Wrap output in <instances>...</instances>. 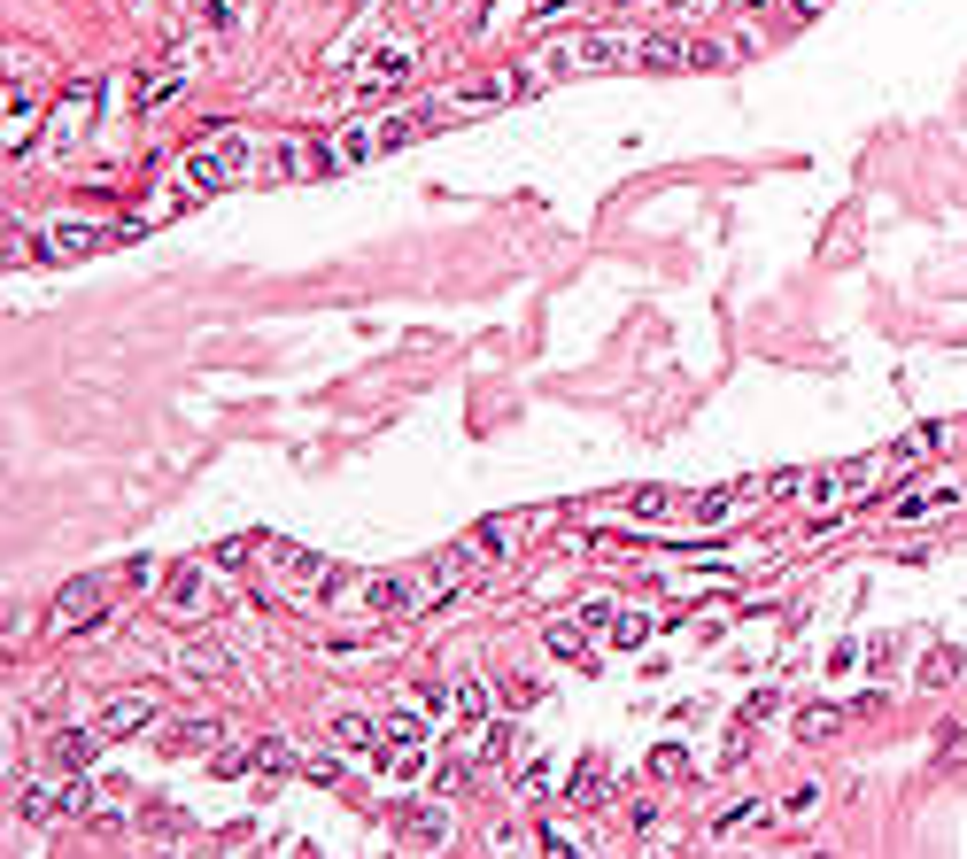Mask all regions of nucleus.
Listing matches in <instances>:
<instances>
[{"label": "nucleus", "instance_id": "obj_15", "mask_svg": "<svg viewBox=\"0 0 967 859\" xmlns=\"http://www.w3.org/2000/svg\"><path fill=\"white\" fill-rule=\"evenodd\" d=\"M511 519H480V527H472V550H480V558H503V550H511Z\"/></svg>", "mask_w": 967, "mask_h": 859}, {"label": "nucleus", "instance_id": "obj_20", "mask_svg": "<svg viewBox=\"0 0 967 859\" xmlns=\"http://www.w3.org/2000/svg\"><path fill=\"white\" fill-rule=\"evenodd\" d=\"M372 736H380V728H372L364 712H341V720H333V743H372Z\"/></svg>", "mask_w": 967, "mask_h": 859}, {"label": "nucleus", "instance_id": "obj_18", "mask_svg": "<svg viewBox=\"0 0 967 859\" xmlns=\"http://www.w3.org/2000/svg\"><path fill=\"white\" fill-rule=\"evenodd\" d=\"M480 759H488V767H511V759H519V728H511V720H503V728H488Z\"/></svg>", "mask_w": 967, "mask_h": 859}, {"label": "nucleus", "instance_id": "obj_14", "mask_svg": "<svg viewBox=\"0 0 967 859\" xmlns=\"http://www.w3.org/2000/svg\"><path fill=\"white\" fill-rule=\"evenodd\" d=\"M465 581H472V550H441L434 558V589L449 596V589H465Z\"/></svg>", "mask_w": 967, "mask_h": 859}, {"label": "nucleus", "instance_id": "obj_17", "mask_svg": "<svg viewBox=\"0 0 967 859\" xmlns=\"http://www.w3.org/2000/svg\"><path fill=\"white\" fill-rule=\"evenodd\" d=\"M836 728H844V712H836V705H813V712H797V736H805V743L836 736Z\"/></svg>", "mask_w": 967, "mask_h": 859}, {"label": "nucleus", "instance_id": "obj_19", "mask_svg": "<svg viewBox=\"0 0 967 859\" xmlns=\"http://www.w3.org/2000/svg\"><path fill=\"white\" fill-rule=\"evenodd\" d=\"M178 86H186V70H178V62H163V70H155V86H140V109H163Z\"/></svg>", "mask_w": 967, "mask_h": 859}, {"label": "nucleus", "instance_id": "obj_5", "mask_svg": "<svg viewBox=\"0 0 967 859\" xmlns=\"http://www.w3.org/2000/svg\"><path fill=\"white\" fill-rule=\"evenodd\" d=\"M93 728H101L109 743H117V736H140V728H155V705H147V697H109Z\"/></svg>", "mask_w": 967, "mask_h": 859}, {"label": "nucleus", "instance_id": "obj_16", "mask_svg": "<svg viewBox=\"0 0 967 859\" xmlns=\"http://www.w3.org/2000/svg\"><path fill=\"white\" fill-rule=\"evenodd\" d=\"M418 736H426V705L418 712H387L380 720V743H418Z\"/></svg>", "mask_w": 967, "mask_h": 859}, {"label": "nucleus", "instance_id": "obj_6", "mask_svg": "<svg viewBox=\"0 0 967 859\" xmlns=\"http://www.w3.org/2000/svg\"><path fill=\"white\" fill-rule=\"evenodd\" d=\"M411 78V47H380V55L364 62V78H356V93L372 101V93H387V86H403Z\"/></svg>", "mask_w": 967, "mask_h": 859}, {"label": "nucleus", "instance_id": "obj_4", "mask_svg": "<svg viewBox=\"0 0 967 859\" xmlns=\"http://www.w3.org/2000/svg\"><path fill=\"white\" fill-rule=\"evenodd\" d=\"M101 743H109V736H101V728H62V736L47 743V767H55V774H86V767H93V751H101Z\"/></svg>", "mask_w": 967, "mask_h": 859}, {"label": "nucleus", "instance_id": "obj_10", "mask_svg": "<svg viewBox=\"0 0 967 859\" xmlns=\"http://www.w3.org/2000/svg\"><path fill=\"white\" fill-rule=\"evenodd\" d=\"M681 62H689V39H674V31L635 39V70H681Z\"/></svg>", "mask_w": 967, "mask_h": 859}, {"label": "nucleus", "instance_id": "obj_21", "mask_svg": "<svg viewBox=\"0 0 967 859\" xmlns=\"http://www.w3.org/2000/svg\"><path fill=\"white\" fill-rule=\"evenodd\" d=\"M751 821H766V805H759V798H743V805H728V813H720V836H735V829H751Z\"/></svg>", "mask_w": 967, "mask_h": 859}, {"label": "nucleus", "instance_id": "obj_9", "mask_svg": "<svg viewBox=\"0 0 967 859\" xmlns=\"http://www.w3.org/2000/svg\"><path fill=\"white\" fill-rule=\"evenodd\" d=\"M619 511H627V519H650V527H658V519L689 511V496H674V488H627V496H619Z\"/></svg>", "mask_w": 967, "mask_h": 859}, {"label": "nucleus", "instance_id": "obj_3", "mask_svg": "<svg viewBox=\"0 0 967 859\" xmlns=\"http://www.w3.org/2000/svg\"><path fill=\"white\" fill-rule=\"evenodd\" d=\"M93 109H101V86H93V78H78V86L55 101V124H47V132H55V140H78V132L93 124Z\"/></svg>", "mask_w": 967, "mask_h": 859}, {"label": "nucleus", "instance_id": "obj_13", "mask_svg": "<svg viewBox=\"0 0 967 859\" xmlns=\"http://www.w3.org/2000/svg\"><path fill=\"white\" fill-rule=\"evenodd\" d=\"M364 596H372V612H387V620H395V612H411V581H395V573H380Z\"/></svg>", "mask_w": 967, "mask_h": 859}, {"label": "nucleus", "instance_id": "obj_26", "mask_svg": "<svg viewBox=\"0 0 967 859\" xmlns=\"http://www.w3.org/2000/svg\"><path fill=\"white\" fill-rule=\"evenodd\" d=\"M519 790H527V798H542V790H550V767H542V759H527V767H519Z\"/></svg>", "mask_w": 967, "mask_h": 859}, {"label": "nucleus", "instance_id": "obj_12", "mask_svg": "<svg viewBox=\"0 0 967 859\" xmlns=\"http://www.w3.org/2000/svg\"><path fill=\"white\" fill-rule=\"evenodd\" d=\"M101 225H47V256H86V248H101Z\"/></svg>", "mask_w": 967, "mask_h": 859}, {"label": "nucleus", "instance_id": "obj_11", "mask_svg": "<svg viewBox=\"0 0 967 859\" xmlns=\"http://www.w3.org/2000/svg\"><path fill=\"white\" fill-rule=\"evenodd\" d=\"M178 674H186V682H225V651H217V643H186V651H178Z\"/></svg>", "mask_w": 967, "mask_h": 859}, {"label": "nucleus", "instance_id": "obj_2", "mask_svg": "<svg viewBox=\"0 0 967 859\" xmlns=\"http://www.w3.org/2000/svg\"><path fill=\"white\" fill-rule=\"evenodd\" d=\"M93 620H101V581H70V589H55V604H47V627H62V635H86Z\"/></svg>", "mask_w": 967, "mask_h": 859}, {"label": "nucleus", "instance_id": "obj_24", "mask_svg": "<svg viewBox=\"0 0 967 859\" xmlns=\"http://www.w3.org/2000/svg\"><path fill=\"white\" fill-rule=\"evenodd\" d=\"M612 635H619V643H627V651H635V643H650V620H643V612H627V620H619Z\"/></svg>", "mask_w": 967, "mask_h": 859}, {"label": "nucleus", "instance_id": "obj_27", "mask_svg": "<svg viewBox=\"0 0 967 859\" xmlns=\"http://www.w3.org/2000/svg\"><path fill=\"white\" fill-rule=\"evenodd\" d=\"M534 697H542V682H503V705H511V712H527Z\"/></svg>", "mask_w": 967, "mask_h": 859}, {"label": "nucleus", "instance_id": "obj_25", "mask_svg": "<svg viewBox=\"0 0 967 859\" xmlns=\"http://www.w3.org/2000/svg\"><path fill=\"white\" fill-rule=\"evenodd\" d=\"M720 62H728V47H712V39H697V47H689V70H720Z\"/></svg>", "mask_w": 967, "mask_h": 859}, {"label": "nucleus", "instance_id": "obj_28", "mask_svg": "<svg viewBox=\"0 0 967 859\" xmlns=\"http://www.w3.org/2000/svg\"><path fill=\"white\" fill-rule=\"evenodd\" d=\"M457 712H465V720H480V712H488V689L465 682V689H457Z\"/></svg>", "mask_w": 967, "mask_h": 859}, {"label": "nucleus", "instance_id": "obj_22", "mask_svg": "<svg viewBox=\"0 0 967 859\" xmlns=\"http://www.w3.org/2000/svg\"><path fill=\"white\" fill-rule=\"evenodd\" d=\"M550 651H557V658H581V651H588V643H581V627H573V620H557V627H550Z\"/></svg>", "mask_w": 967, "mask_h": 859}, {"label": "nucleus", "instance_id": "obj_7", "mask_svg": "<svg viewBox=\"0 0 967 859\" xmlns=\"http://www.w3.org/2000/svg\"><path fill=\"white\" fill-rule=\"evenodd\" d=\"M395 829H403V844L434 852V844H449V813H426V805H395Z\"/></svg>", "mask_w": 967, "mask_h": 859}, {"label": "nucleus", "instance_id": "obj_23", "mask_svg": "<svg viewBox=\"0 0 967 859\" xmlns=\"http://www.w3.org/2000/svg\"><path fill=\"white\" fill-rule=\"evenodd\" d=\"M209 743H217L209 720H202V728H171V751H209Z\"/></svg>", "mask_w": 967, "mask_h": 859}, {"label": "nucleus", "instance_id": "obj_8", "mask_svg": "<svg viewBox=\"0 0 967 859\" xmlns=\"http://www.w3.org/2000/svg\"><path fill=\"white\" fill-rule=\"evenodd\" d=\"M604 62H635V47L627 39H573L557 55V70H604Z\"/></svg>", "mask_w": 967, "mask_h": 859}, {"label": "nucleus", "instance_id": "obj_1", "mask_svg": "<svg viewBox=\"0 0 967 859\" xmlns=\"http://www.w3.org/2000/svg\"><path fill=\"white\" fill-rule=\"evenodd\" d=\"M240 171H248V140H240L233 124H217V132H209V148L186 155V194H225Z\"/></svg>", "mask_w": 967, "mask_h": 859}]
</instances>
